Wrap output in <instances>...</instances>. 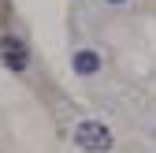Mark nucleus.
I'll return each mask as SVG.
<instances>
[{"label":"nucleus","mask_w":156,"mask_h":153,"mask_svg":"<svg viewBox=\"0 0 156 153\" xmlns=\"http://www.w3.org/2000/svg\"><path fill=\"white\" fill-rule=\"evenodd\" d=\"M74 142L86 153H108L112 149V131L104 123H97V120H86V123L74 127Z\"/></svg>","instance_id":"obj_1"},{"label":"nucleus","mask_w":156,"mask_h":153,"mask_svg":"<svg viewBox=\"0 0 156 153\" xmlns=\"http://www.w3.org/2000/svg\"><path fill=\"white\" fill-rule=\"evenodd\" d=\"M0 60H4V67H11V71H26L30 52H26V45L19 41V37H0Z\"/></svg>","instance_id":"obj_2"},{"label":"nucleus","mask_w":156,"mask_h":153,"mask_svg":"<svg viewBox=\"0 0 156 153\" xmlns=\"http://www.w3.org/2000/svg\"><path fill=\"white\" fill-rule=\"evenodd\" d=\"M74 71L78 75H97L101 71V56H97L93 49H78L74 52Z\"/></svg>","instance_id":"obj_3"},{"label":"nucleus","mask_w":156,"mask_h":153,"mask_svg":"<svg viewBox=\"0 0 156 153\" xmlns=\"http://www.w3.org/2000/svg\"><path fill=\"white\" fill-rule=\"evenodd\" d=\"M108 4H123V0H108Z\"/></svg>","instance_id":"obj_4"}]
</instances>
